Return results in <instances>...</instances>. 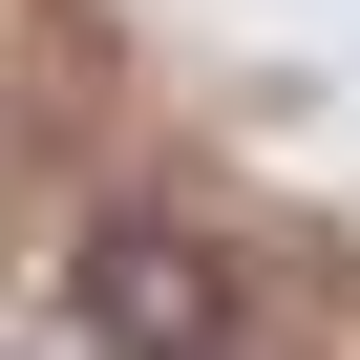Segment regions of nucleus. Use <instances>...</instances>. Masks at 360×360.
I'll return each mask as SVG.
<instances>
[{"label": "nucleus", "instance_id": "f257e3e1", "mask_svg": "<svg viewBox=\"0 0 360 360\" xmlns=\"http://www.w3.org/2000/svg\"><path fill=\"white\" fill-rule=\"evenodd\" d=\"M64 318H85L106 360H255V276H233L191 212H106V233L64 255Z\"/></svg>", "mask_w": 360, "mask_h": 360}]
</instances>
